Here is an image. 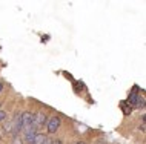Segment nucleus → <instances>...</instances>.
Masks as SVG:
<instances>
[{
  "label": "nucleus",
  "mask_w": 146,
  "mask_h": 144,
  "mask_svg": "<svg viewBox=\"0 0 146 144\" xmlns=\"http://www.w3.org/2000/svg\"><path fill=\"white\" fill-rule=\"evenodd\" d=\"M60 127V116H51V120L48 121V132L49 133H56Z\"/></svg>",
  "instance_id": "obj_1"
},
{
  "label": "nucleus",
  "mask_w": 146,
  "mask_h": 144,
  "mask_svg": "<svg viewBox=\"0 0 146 144\" xmlns=\"http://www.w3.org/2000/svg\"><path fill=\"white\" fill-rule=\"evenodd\" d=\"M22 124H23V129H26V127H33L34 124V115L31 114V112H25V114H22Z\"/></svg>",
  "instance_id": "obj_2"
},
{
  "label": "nucleus",
  "mask_w": 146,
  "mask_h": 144,
  "mask_svg": "<svg viewBox=\"0 0 146 144\" xmlns=\"http://www.w3.org/2000/svg\"><path fill=\"white\" fill-rule=\"evenodd\" d=\"M35 130L37 129H34V127H26L25 129V139L28 141V144H34V138H35Z\"/></svg>",
  "instance_id": "obj_3"
},
{
  "label": "nucleus",
  "mask_w": 146,
  "mask_h": 144,
  "mask_svg": "<svg viewBox=\"0 0 146 144\" xmlns=\"http://www.w3.org/2000/svg\"><path fill=\"white\" fill-rule=\"evenodd\" d=\"M45 121H46V115L40 112V114H37V116H34V124H33V127H34V129H35V127H40Z\"/></svg>",
  "instance_id": "obj_4"
},
{
  "label": "nucleus",
  "mask_w": 146,
  "mask_h": 144,
  "mask_svg": "<svg viewBox=\"0 0 146 144\" xmlns=\"http://www.w3.org/2000/svg\"><path fill=\"white\" fill-rule=\"evenodd\" d=\"M34 144H51V139L48 137H45V135H35Z\"/></svg>",
  "instance_id": "obj_5"
},
{
  "label": "nucleus",
  "mask_w": 146,
  "mask_h": 144,
  "mask_svg": "<svg viewBox=\"0 0 146 144\" xmlns=\"http://www.w3.org/2000/svg\"><path fill=\"white\" fill-rule=\"evenodd\" d=\"M13 144H23V141L19 137H14V141H13Z\"/></svg>",
  "instance_id": "obj_6"
},
{
  "label": "nucleus",
  "mask_w": 146,
  "mask_h": 144,
  "mask_svg": "<svg viewBox=\"0 0 146 144\" xmlns=\"http://www.w3.org/2000/svg\"><path fill=\"white\" fill-rule=\"evenodd\" d=\"M5 118H6V112L5 110H0V121H3Z\"/></svg>",
  "instance_id": "obj_7"
},
{
  "label": "nucleus",
  "mask_w": 146,
  "mask_h": 144,
  "mask_svg": "<svg viewBox=\"0 0 146 144\" xmlns=\"http://www.w3.org/2000/svg\"><path fill=\"white\" fill-rule=\"evenodd\" d=\"M96 144H106V141H105V139H98Z\"/></svg>",
  "instance_id": "obj_8"
},
{
  "label": "nucleus",
  "mask_w": 146,
  "mask_h": 144,
  "mask_svg": "<svg viewBox=\"0 0 146 144\" xmlns=\"http://www.w3.org/2000/svg\"><path fill=\"white\" fill-rule=\"evenodd\" d=\"M51 144H62V141H60V139H56V141H52Z\"/></svg>",
  "instance_id": "obj_9"
},
{
  "label": "nucleus",
  "mask_w": 146,
  "mask_h": 144,
  "mask_svg": "<svg viewBox=\"0 0 146 144\" xmlns=\"http://www.w3.org/2000/svg\"><path fill=\"white\" fill-rule=\"evenodd\" d=\"M2 91H3V84L0 83V92H2Z\"/></svg>",
  "instance_id": "obj_10"
},
{
  "label": "nucleus",
  "mask_w": 146,
  "mask_h": 144,
  "mask_svg": "<svg viewBox=\"0 0 146 144\" xmlns=\"http://www.w3.org/2000/svg\"><path fill=\"white\" fill-rule=\"evenodd\" d=\"M77 144H86V143H83V141H78Z\"/></svg>",
  "instance_id": "obj_11"
}]
</instances>
